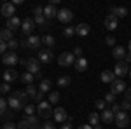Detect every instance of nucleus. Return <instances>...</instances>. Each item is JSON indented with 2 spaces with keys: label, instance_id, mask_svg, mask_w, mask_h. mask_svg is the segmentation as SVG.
<instances>
[{
  "label": "nucleus",
  "instance_id": "f257e3e1",
  "mask_svg": "<svg viewBox=\"0 0 131 129\" xmlns=\"http://www.w3.org/2000/svg\"><path fill=\"white\" fill-rule=\"evenodd\" d=\"M114 120H115L117 127H128V126H129V122H131L129 115H128V112H122V110L115 113V117H114Z\"/></svg>",
  "mask_w": 131,
  "mask_h": 129
},
{
  "label": "nucleus",
  "instance_id": "f03ea898",
  "mask_svg": "<svg viewBox=\"0 0 131 129\" xmlns=\"http://www.w3.org/2000/svg\"><path fill=\"white\" fill-rule=\"evenodd\" d=\"M26 72L28 73H31V75H37V73H40V61H39V58H28V61H26Z\"/></svg>",
  "mask_w": 131,
  "mask_h": 129
},
{
  "label": "nucleus",
  "instance_id": "7ed1b4c3",
  "mask_svg": "<svg viewBox=\"0 0 131 129\" xmlns=\"http://www.w3.org/2000/svg\"><path fill=\"white\" fill-rule=\"evenodd\" d=\"M58 63H60V66H72L75 63L73 52H61L60 56H58Z\"/></svg>",
  "mask_w": 131,
  "mask_h": 129
},
{
  "label": "nucleus",
  "instance_id": "20e7f679",
  "mask_svg": "<svg viewBox=\"0 0 131 129\" xmlns=\"http://www.w3.org/2000/svg\"><path fill=\"white\" fill-rule=\"evenodd\" d=\"M2 63L7 65V66H14V65L19 63V56H18L14 51H7V52L4 54V58H2Z\"/></svg>",
  "mask_w": 131,
  "mask_h": 129
},
{
  "label": "nucleus",
  "instance_id": "39448f33",
  "mask_svg": "<svg viewBox=\"0 0 131 129\" xmlns=\"http://www.w3.org/2000/svg\"><path fill=\"white\" fill-rule=\"evenodd\" d=\"M114 73H115V77H124V75H128V73H129L128 63H126V61H117L115 66H114Z\"/></svg>",
  "mask_w": 131,
  "mask_h": 129
},
{
  "label": "nucleus",
  "instance_id": "423d86ee",
  "mask_svg": "<svg viewBox=\"0 0 131 129\" xmlns=\"http://www.w3.org/2000/svg\"><path fill=\"white\" fill-rule=\"evenodd\" d=\"M0 12H2V16H5V18H14V12H16V5L12 4V2H5V4H2V7H0Z\"/></svg>",
  "mask_w": 131,
  "mask_h": 129
},
{
  "label": "nucleus",
  "instance_id": "0eeeda50",
  "mask_svg": "<svg viewBox=\"0 0 131 129\" xmlns=\"http://www.w3.org/2000/svg\"><path fill=\"white\" fill-rule=\"evenodd\" d=\"M33 30H35V21L31 19V18H26V19H23V25H21V31L25 33V35H33Z\"/></svg>",
  "mask_w": 131,
  "mask_h": 129
},
{
  "label": "nucleus",
  "instance_id": "6e6552de",
  "mask_svg": "<svg viewBox=\"0 0 131 129\" xmlns=\"http://www.w3.org/2000/svg\"><path fill=\"white\" fill-rule=\"evenodd\" d=\"M126 91V84H124V80H121V79H115L114 82L110 84V92L112 94H121V92H124Z\"/></svg>",
  "mask_w": 131,
  "mask_h": 129
},
{
  "label": "nucleus",
  "instance_id": "1a4fd4ad",
  "mask_svg": "<svg viewBox=\"0 0 131 129\" xmlns=\"http://www.w3.org/2000/svg\"><path fill=\"white\" fill-rule=\"evenodd\" d=\"M52 117L56 122H61V124H65L67 120H68V113H67V110L63 108V107H58V108H54V113H52Z\"/></svg>",
  "mask_w": 131,
  "mask_h": 129
},
{
  "label": "nucleus",
  "instance_id": "9d476101",
  "mask_svg": "<svg viewBox=\"0 0 131 129\" xmlns=\"http://www.w3.org/2000/svg\"><path fill=\"white\" fill-rule=\"evenodd\" d=\"M40 44H42V39H40V37H37V35H31V37H28V40H25V47L33 49V51L39 49Z\"/></svg>",
  "mask_w": 131,
  "mask_h": 129
},
{
  "label": "nucleus",
  "instance_id": "9b49d317",
  "mask_svg": "<svg viewBox=\"0 0 131 129\" xmlns=\"http://www.w3.org/2000/svg\"><path fill=\"white\" fill-rule=\"evenodd\" d=\"M52 60H54V54H52V51H51V49H40V51H39V61H40V63L49 65Z\"/></svg>",
  "mask_w": 131,
  "mask_h": 129
},
{
  "label": "nucleus",
  "instance_id": "f8f14e48",
  "mask_svg": "<svg viewBox=\"0 0 131 129\" xmlns=\"http://www.w3.org/2000/svg\"><path fill=\"white\" fill-rule=\"evenodd\" d=\"M56 18L60 19V23H70V21L73 19V12H72L70 9H60Z\"/></svg>",
  "mask_w": 131,
  "mask_h": 129
},
{
  "label": "nucleus",
  "instance_id": "ddd939ff",
  "mask_svg": "<svg viewBox=\"0 0 131 129\" xmlns=\"http://www.w3.org/2000/svg\"><path fill=\"white\" fill-rule=\"evenodd\" d=\"M10 96L18 99V101L21 103V107H23V108H26V107H28V94H26L25 91H14Z\"/></svg>",
  "mask_w": 131,
  "mask_h": 129
},
{
  "label": "nucleus",
  "instance_id": "4468645a",
  "mask_svg": "<svg viewBox=\"0 0 131 129\" xmlns=\"http://www.w3.org/2000/svg\"><path fill=\"white\" fill-rule=\"evenodd\" d=\"M44 16H46V19H54L56 16H58V9H56V5H52V4H47L46 7H44Z\"/></svg>",
  "mask_w": 131,
  "mask_h": 129
},
{
  "label": "nucleus",
  "instance_id": "2eb2a0df",
  "mask_svg": "<svg viewBox=\"0 0 131 129\" xmlns=\"http://www.w3.org/2000/svg\"><path fill=\"white\" fill-rule=\"evenodd\" d=\"M103 25H105V28H107V30H110V31L117 30V18H115V16H112V14H108V16L103 19Z\"/></svg>",
  "mask_w": 131,
  "mask_h": 129
},
{
  "label": "nucleus",
  "instance_id": "dca6fc26",
  "mask_svg": "<svg viewBox=\"0 0 131 129\" xmlns=\"http://www.w3.org/2000/svg\"><path fill=\"white\" fill-rule=\"evenodd\" d=\"M21 25H23V21H19V18H10V19H7V26L5 28H9L10 31H16V30H19L21 28Z\"/></svg>",
  "mask_w": 131,
  "mask_h": 129
},
{
  "label": "nucleus",
  "instance_id": "f3484780",
  "mask_svg": "<svg viewBox=\"0 0 131 129\" xmlns=\"http://www.w3.org/2000/svg\"><path fill=\"white\" fill-rule=\"evenodd\" d=\"M89 31H91V28H89V25H88V23H79V25L75 26V33H77V35H81V37L89 35Z\"/></svg>",
  "mask_w": 131,
  "mask_h": 129
},
{
  "label": "nucleus",
  "instance_id": "a211bd4d",
  "mask_svg": "<svg viewBox=\"0 0 131 129\" xmlns=\"http://www.w3.org/2000/svg\"><path fill=\"white\" fill-rule=\"evenodd\" d=\"M110 14L115 16L117 19H119V18H126V16H128V9H126V7H115V5H114V7H110Z\"/></svg>",
  "mask_w": 131,
  "mask_h": 129
},
{
  "label": "nucleus",
  "instance_id": "6ab92c4d",
  "mask_svg": "<svg viewBox=\"0 0 131 129\" xmlns=\"http://www.w3.org/2000/svg\"><path fill=\"white\" fill-rule=\"evenodd\" d=\"M100 79H101V82H103V84H112V82L115 80V73H114V72H110V70H105V72L100 75Z\"/></svg>",
  "mask_w": 131,
  "mask_h": 129
},
{
  "label": "nucleus",
  "instance_id": "aec40b11",
  "mask_svg": "<svg viewBox=\"0 0 131 129\" xmlns=\"http://www.w3.org/2000/svg\"><path fill=\"white\" fill-rule=\"evenodd\" d=\"M112 56H114L117 61H124L126 51H124V47H121V45H115V47L112 49Z\"/></svg>",
  "mask_w": 131,
  "mask_h": 129
},
{
  "label": "nucleus",
  "instance_id": "412c9836",
  "mask_svg": "<svg viewBox=\"0 0 131 129\" xmlns=\"http://www.w3.org/2000/svg\"><path fill=\"white\" fill-rule=\"evenodd\" d=\"M16 79H18V72H16V70L9 68V70H5V72H4V80H5L7 84H10V82H14Z\"/></svg>",
  "mask_w": 131,
  "mask_h": 129
},
{
  "label": "nucleus",
  "instance_id": "4be33fe9",
  "mask_svg": "<svg viewBox=\"0 0 131 129\" xmlns=\"http://www.w3.org/2000/svg\"><path fill=\"white\" fill-rule=\"evenodd\" d=\"M100 117H101V120H103L105 124H110V122H114V117H115V115H114V112H112L110 108H105L103 112H101Z\"/></svg>",
  "mask_w": 131,
  "mask_h": 129
},
{
  "label": "nucleus",
  "instance_id": "5701e85b",
  "mask_svg": "<svg viewBox=\"0 0 131 129\" xmlns=\"http://www.w3.org/2000/svg\"><path fill=\"white\" fill-rule=\"evenodd\" d=\"M73 65H75V70H77V72H86V70H88V60L82 58V56H81V58H77Z\"/></svg>",
  "mask_w": 131,
  "mask_h": 129
},
{
  "label": "nucleus",
  "instance_id": "b1692460",
  "mask_svg": "<svg viewBox=\"0 0 131 129\" xmlns=\"http://www.w3.org/2000/svg\"><path fill=\"white\" fill-rule=\"evenodd\" d=\"M0 40H2V42H5V44H7V42H10V40H12V31H10L9 28L0 30Z\"/></svg>",
  "mask_w": 131,
  "mask_h": 129
},
{
  "label": "nucleus",
  "instance_id": "393cba45",
  "mask_svg": "<svg viewBox=\"0 0 131 129\" xmlns=\"http://www.w3.org/2000/svg\"><path fill=\"white\" fill-rule=\"evenodd\" d=\"M88 124H91V126H98L100 124V120H101V117H100V113H96V112H93V113H89V117H88Z\"/></svg>",
  "mask_w": 131,
  "mask_h": 129
},
{
  "label": "nucleus",
  "instance_id": "a878e982",
  "mask_svg": "<svg viewBox=\"0 0 131 129\" xmlns=\"http://www.w3.org/2000/svg\"><path fill=\"white\" fill-rule=\"evenodd\" d=\"M26 122L30 124V129H39V117H35V115H26Z\"/></svg>",
  "mask_w": 131,
  "mask_h": 129
},
{
  "label": "nucleus",
  "instance_id": "bb28decb",
  "mask_svg": "<svg viewBox=\"0 0 131 129\" xmlns=\"http://www.w3.org/2000/svg\"><path fill=\"white\" fill-rule=\"evenodd\" d=\"M21 82H25L26 86H30V84H33V79H35V75H31V73H28V72H25L23 75L19 77Z\"/></svg>",
  "mask_w": 131,
  "mask_h": 129
},
{
  "label": "nucleus",
  "instance_id": "cd10ccee",
  "mask_svg": "<svg viewBox=\"0 0 131 129\" xmlns=\"http://www.w3.org/2000/svg\"><path fill=\"white\" fill-rule=\"evenodd\" d=\"M42 44H46L49 49H52L56 42H54V37H52V35H44V37H42Z\"/></svg>",
  "mask_w": 131,
  "mask_h": 129
},
{
  "label": "nucleus",
  "instance_id": "c85d7f7f",
  "mask_svg": "<svg viewBox=\"0 0 131 129\" xmlns=\"http://www.w3.org/2000/svg\"><path fill=\"white\" fill-rule=\"evenodd\" d=\"M49 89H51V80H49V79H42L40 86H39V91H42V92L46 94Z\"/></svg>",
  "mask_w": 131,
  "mask_h": 129
},
{
  "label": "nucleus",
  "instance_id": "c756f323",
  "mask_svg": "<svg viewBox=\"0 0 131 129\" xmlns=\"http://www.w3.org/2000/svg\"><path fill=\"white\" fill-rule=\"evenodd\" d=\"M33 21H35V25H39V26H42V28H46V26L49 25V21L46 19L44 14H42V16H37V18H33Z\"/></svg>",
  "mask_w": 131,
  "mask_h": 129
},
{
  "label": "nucleus",
  "instance_id": "7c9ffc66",
  "mask_svg": "<svg viewBox=\"0 0 131 129\" xmlns=\"http://www.w3.org/2000/svg\"><path fill=\"white\" fill-rule=\"evenodd\" d=\"M25 92L28 94V98H35L37 96V87H35V84H30V86H26V89H25Z\"/></svg>",
  "mask_w": 131,
  "mask_h": 129
},
{
  "label": "nucleus",
  "instance_id": "2f4dec72",
  "mask_svg": "<svg viewBox=\"0 0 131 129\" xmlns=\"http://www.w3.org/2000/svg\"><path fill=\"white\" fill-rule=\"evenodd\" d=\"M52 113H54V110H52V107H49V108L40 110V112H39V115H40L42 119H46V120H49V117H52Z\"/></svg>",
  "mask_w": 131,
  "mask_h": 129
},
{
  "label": "nucleus",
  "instance_id": "473e14b6",
  "mask_svg": "<svg viewBox=\"0 0 131 129\" xmlns=\"http://www.w3.org/2000/svg\"><path fill=\"white\" fill-rule=\"evenodd\" d=\"M7 105H9V107H10L12 110H21V108H23V107H21V103H19V101H18L16 98H12V96L9 98V101H7Z\"/></svg>",
  "mask_w": 131,
  "mask_h": 129
},
{
  "label": "nucleus",
  "instance_id": "72a5a7b5",
  "mask_svg": "<svg viewBox=\"0 0 131 129\" xmlns=\"http://www.w3.org/2000/svg\"><path fill=\"white\" fill-rule=\"evenodd\" d=\"M70 82H72V79L68 77V75H63V77H60V79H58V86H60V87H67Z\"/></svg>",
  "mask_w": 131,
  "mask_h": 129
},
{
  "label": "nucleus",
  "instance_id": "f704fd0d",
  "mask_svg": "<svg viewBox=\"0 0 131 129\" xmlns=\"http://www.w3.org/2000/svg\"><path fill=\"white\" fill-rule=\"evenodd\" d=\"M63 35H65L67 39H70V37H73V35H75V26H67V28L63 30Z\"/></svg>",
  "mask_w": 131,
  "mask_h": 129
},
{
  "label": "nucleus",
  "instance_id": "c9c22d12",
  "mask_svg": "<svg viewBox=\"0 0 131 129\" xmlns=\"http://www.w3.org/2000/svg\"><path fill=\"white\" fill-rule=\"evenodd\" d=\"M18 47H19V40L12 39L10 42H7V49H9V51H16Z\"/></svg>",
  "mask_w": 131,
  "mask_h": 129
},
{
  "label": "nucleus",
  "instance_id": "e433bc0d",
  "mask_svg": "<svg viewBox=\"0 0 131 129\" xmlns=\"http://www.w3.org/2000/svg\"><path fill=\"white\" fill-rule=\"evenodd\" d=\"M58 101H60V94H58L56 91H52V92L49 94V103L51 105H56Z\"/></svg>",
  "mask_w": 131,
  "mask_h": 129
},
{
  "label": "nucleus",
  "instance_id": "4c0bfd02",
  "mask_svg": "<svg viewBox=\"0 0 131 129\" xmlns=\"http://www.w3.org/2000/svg\"><path fill=\"white\" fill-rule=\"evenodd\" d=\"M94 107L103 112V110L107 108V101H105V99H96V101H94Z\"/></svg>",
  "mask_w": 131,
  "mask_h": 129
},
{
  "label": "nucleus",
  "instance_id": "58836bf2",
  "mask_svg": "<svg viewBox=\"0 0 131 129\" xmlns=\"http://www.w3.org/2000/svg\"><path fill=\"white\" fill-rule=\"evenodd\" d=\"M115 42H117V40H115V37H114V35H108V37L105 39V44H107V45H110L112 49L115 47Z\"/></svg>",
  "mask_w": 131,
  "mask_h": 129
},
{
  "label": "nucleus",
  "instance_id": "ea45409f",
  "mask_svg": "<svg viewBox=\"0 0 131 129\" xmlns=\"http://www.w3.org/2000/svg\"><path fill=\"white\" fill-rule=\"evenodd\" d=\"M7 107H9V105H7V101H5L4 98H0V117H2V115L5 113V110H7Z\"/></svg>",
  "mask_w": 131,
  "mask_h": 129
},
{
  "label": "nucleus",
  "instance_id": "a19ab883",
  "mask_svg": "<svg viewBox=\"0 0 131 129\" xmlns=\"http://www.w3.org/2000/svg\"><path fill=\"white\" fill-rule=\"evenodd\" d=\"M42 14H44V7L42 5H35L33 7V16L37 18V16H42Z\"/></svg>",
  "mask_w": 131,
  "mask_h": 129
},
{
  "label": "nucleus",
  "instance_id": "79ce46f5",
  "mask_svg": "<svg viewBox=\"0 0 131 129\" xmlns=\"http://www.w3.org/2000/svg\"><path fill=\"white\" fill-rule=\"evenodd\" d=\"M39 129H56V126H54L52 122H49V120H46L42 126H39Z\"/></svg>",
  "mask_w": 131,
  "mask_h": 129
},
{
  "label": "nucleus",
  "instance_id": "37998d69",
  "mask_svg": "<svg viewBox=\"0 0 131 129\" xmlns=\"http://www.w3.org/2000/svg\"><path fill=\"white\" fill-rule=\"evenodd\" d=\"M105 101H107V103H112V105H114V103H115V94H112V92H108V94H105Z\"/></svg>",
  "mask_w": 131,
  "mask_h": 129
},
{
  "label": "nucleus",
  "instance_id": "c03bdc74",
  "mask_svg": "<svg viewBox=\"0 0 131 129\" xmlns=\"http://www.w3.org/2000/svg\"><path fill=\"white\" fill-rule=\"evenodd\" d=\"M121 108H122V112H128V110H131V101L124 99V101L121 103Z\"/></svg>",
  "mask_w": 131,
  "mask_h": 129
},
{
  "label": "nucleus",
  "instance_id": "a18cd8bd",
  "mask_svg": "<svg viewBox=\"0 0 131 129\" xmlns=\"http://www.w3.org/2000/svg\"><path fill=\"white\" fill-rule=\"evenodd\" d=\"M49 107H51L49 101H42V103H39V107H37V112H40V110H46V108H49Z\"/></svg>",
  "mask_w": 131,
  "mask_h": 129
},
{
  "label": "nucleus",
  "instance_id": "49530a36",
  "mask_svg": "<svg viewBox=\"0 0 131 129\" xmlns=\"http://www.w3.org/2000/svg\"><path fill=\"white\" fill-rule=\"evenodd\" d=\"M35 112H37V108H35L33 105H28V107L25 108V113H26V115H33Z\"/></svg>",
  "mask_w": 131,
  "mask_h": 129
},
{
  "label": "nucleus",
  "instance_id": "de8ad7c7",
  "mask_svg": "<svg viewBox=\"0 0 131 129\" xmlns=\"http://www.w3.org/2000/svg\"><path fill=\"white\" fill-rule=\"evenodd\" d=\"M18 129H30V124L26 122V119L19 120V124H18Z\"/></svg>",
  "mask_w": 131,
  "mask_h": 129
},
{
  "label": "nucleus",
  "instance_id": "09e8293b",
  "mask_svg": "<svg viewBox=\"0 0 131 129\" xmlns=\"http://www.w3.org/2000/svg\"><path fill=\"white\" fill-rule=\"evenodd\" d=\"M33 101H37V103H42V101H44V92H42V91H39V92H37V96L33 98Z\"/></svg>",
  "mask_w": 131,
  "mask_h": 129
},
{
  "label": "nucleus",
  "instance_id": "8fccbe9b",
  "mask_svg": "<svg viewBox=\"0 0 131 129\" xmlns=\"http://www.w3.org/2000/svg\"><path fill=\"white\" fill-rule=\"evenodd\" d=\"M0 92H10V86H9V84H7V82L0 86Z\"/></svg>",
  "mask_w": 131,
  "mask_h": 129
},
{
  "label": "nucleus",
  "instance_id": "3c124183",
  "mask_svg": "<svg viewBox=\"0 0 131 129\" xmlns=\"http://www.w3.org/2000/svg\"><path fill=\"white\" fill-rule=\"evenodd\" d=\"M110 110H112V112H114V115H115V113H117V112H121L122 108H121V105H119V103H114V105H112V108H110Z\"/></svg>",
  "mask_w": 131,
  "mask_h": 129
},
{
  "label": "nucleus",
  "instance_id": "603ef678",
  "mask_svg": "<svg viewBox=\"0 0 131 129\" xmlns=\"http://www.w3.org/2000/svg\"><path fill=\"white\" fill-rule=\"evenodd\" d=\"M2 129H18V126H16V124H12V122H7V124H4V126H2Z\"/></svg>",
  "mask_w": 131,
  "mask_h": 129
},
{
  "label": "nucleus",
  "instance_id": "864d4df0",
  "mask_svg": "<svg viewBox=\"0 0 131 129\" xmlns=\"http://www.w3.org/2000/svg\"><path fill=\"white\" fill-rule=\"evenodd\" d=\"M5 51H7V44L0 40V54H5Z\"/></svg>",
  "mask_w": 131,
  "mask_h": 129
},
{
  "label": "nucleus",
  "instance_id": "5fc2aeb1",
  "mask_svg": "<svg viewBox=\"0 0 131 129\" xmlns=\"http://www.w3.org/2000/svg\"><path fill=\"white\" fill-rule=\"evenodd\" d=\"M61 129H72V122H70V119L67 120L65 124H61Z\"/></svg>",
  "mask_w": 131,
  "mask_h": 129
},
{
  "label": "nucleus",
  "instance_id": "6e6d98bb",
  "mask_svg": "<svg viewBox=\"0 0 131 129\" xmlns=\"http://www.w3.org/2000/svg\"><path fill=\"white\" fill-rule=\"evenodd\" d=\"M81 54H82L81 47H75V49H73V56H79V58H81Z\"/></svg>",
  "mask_w": 131,
  "mask_h": 129
},
{
  "label": "nucleus",
  "instance_id": "4d7b16f0",
  "mask_svg": "<svg viewBox=\"0 0 131 129\" xmlns=\"http://www.w3.org/2000/svg\"><path fill=\"white\" fill-rule=\"evenodd\" d=\"M124 99L131 101V87H128V89H126V98H124Z\"/></svg>",
  "mask_w": 131,
  "mask_h": 129
},
{
  "label": "nucleus",
  "instance_id": "13d9d810",
  "mask_svg": "<svg viewBox=\"0 0 131 129\" xmlns=\"http://www.w3.org/2000/svg\"><path fill=\"white\" fill-rule=\"evenodd\" d=\"M79 129H93V126L91 124H82V126H79Z\"/></svg>",
  "mask_w": 131,
  "mask_h": 129
},
{
  "label": "nucleus",
  "instance_id": "bf43d9fd",
  "mask_svg": "<svg viewBox=\"0 0 131 129\" xmlns=\"http://www.w3.org/2000/svg\"><path fill=\"white\" fill-rule=\"evenodd\" d=\"M124 61H126V63H129V61H131V52H128V54L124 56Z\"/></svg>",
  "mask_w": 131,
  "mask_h": 129
},
{
  "label": "nucleus",
  "instance_id": "052dcab7",
  "mask_svg": "<svg viewBox=\"0 0 131 129\" xmlns=\"http://www.w3.org/2000/svg\"><path fill=\"white\" fill-rule=\"evenodd\" d=\"M12 4H14V5H21V4H23V0H14Z\"/></svg>",
  "mask_w": 131,
  "mask_h": 129
},
{
  "label": "nucleus",
  "instance_id": "680f3d73",
  "mask_svg": "<svg viewBox=\"0 0 131 129\" xmlns=\"http://www.w3.org/2000/svg\"><path fill=\"white\" fill-rule=\"evenodd\" d=\"M93 129H103V127H101L100 124H98V126H94V127H93Z\"/></svg>",
  "mask_w": 131,
  "mask_h": 129
},
{
  "label": "nucleus",
  "instance_id": "e2e57ef3",
  "mask_svg": "<svg viewBox=\"0 0 131 129\" xmlns=\"http://www.w3.org/2000/svg\"><path fill=\"white\" fill-rule=\"evenodd\" d=\"M128 49H129V52H131V40H129V44H128Z\"/></svg>",
  "mask_w": 131,
  "mask_h": 129
},
{
  "label": "nucleus",
  "instance_id": "0e129e2a",
  "mask_svg": "<svg viewBox=\"0 0 131 129\" xmlns=\"http://www.w3.org/2000/svg\"><path fill=\"white\" fill-rule=\"evenodd\" d=\"M128 75H129V79H131V70H129V73H128Z\"/></svg>",
  "mask_w": 131,
  "mask_h": 129
}]
</instances>
